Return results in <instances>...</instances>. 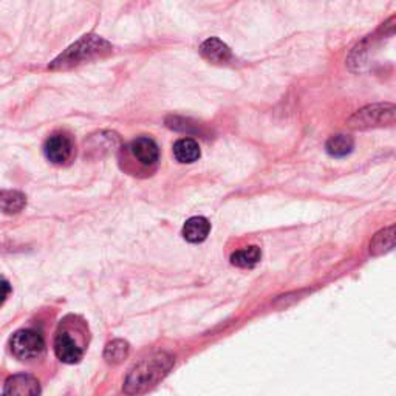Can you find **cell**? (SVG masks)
Here are the masks:
<instances>
[{
  "instance_id": "obj_13",
  "label": "cell",
  "mask_w": 396,
  "mask_h": 396,
  "mask_svg": "<svg viewBox=\"0 0 396 396\" xmlns=\"http://www.w3.org/2000/svg\"><path fill=\"white\" fill-rule=\"evenodd\" d=\"M262 252L258 246H248V248L236 251L231 256V263L238 266V268H252L261 262Z\"/></svg>"
},
{
  "instance_id": "obj_9",
  "label": "cell",
  "mask_w": 396,
  "mask_h": 396,
  "mask_svg": "<svg viewBox=\"0 0 396 396\" xmlns=\"http://www.w3.org/2000/svg\"><path fill=\"white\" fill-rule=\"evenodd\" d=\"M211 232V223L205 217H192L183 226V237L191 243L205 242Z\"/></svg>"
},
{
  "instance_id": "obj_5",
  "label": "cell",
  "mask_w": 396,
  "mask_h": 396,
  "mask_svg": "<svg viewBox=\"0 0 396 396\" xmlns=\"http://www.w3.org/2000/svg\"><path fill=\"white\" fill-rule=\"evenodd\" d=\"M41 386L35 376L27 373H19L10 376L3 386L2 396H39Z\"/></svg>"
},
{
  "instance_id": "obj_6",
  "label": "cell",
  "mask_w": 396,
  "mask_h": 396,
  "mask_svg": "<svg viewBox=\"0 0 396 396\" xmlns=\"http://www.w3.org/2000/svg\"><path fill=\"white\" fill-rule=\"evenodd\" d=\"M71 151H73V144L67 135L56 133L51 135L50 138L45 141L44 152L48 161L55 164H62L70 158Z\"/></svg>"
},
{
  "instance_id": "obj_2",
  "label": "cell",
  "mask_w": 396,
  "mask_h": 396,
  "mask_svg": "<svg viewBox=\"0 0 396 396\" xmlns=\"http://www.w3.org/2000/svg\"><path fill=\"white\" fill-rule=\"evenodd\" d=\"M109 50L110 45L106 41H102L101 37L84 36L79 42H76L73 47H70L66 51V53L57 57L53 62V66H51V68H66L68 66H75V64L90 59V57L98 56L102 51Z\"/></svg>"
},
{
  "instance_id": "obj_3",
  "label": "cell",
  "mask_w": 396,
  "mask_h": 396,
  "mask_svg": "<svg viewBox=\"0 0 396 396\" xmlns=\"http://www.w3.org/2000/svg\"><path fill=\"white\" fill-rule=\"evenodd\" d=\"M11 352L22 361L36 359L44 353V337L35 330H21L11 337Z\"/></svg>"
},
{
  "instance_id": "obj_17",
  "label": "cell",
  "mask_w": 396,
  "mask_h": 396,
  "mask_svg": "<svg viewBox=\"0 0 396 396\" xmlns=\"http://www.w3.org/2000/svg\"><path fill=\"white\" fill-rule=\"evenodd\" d=\"M11 293V285L10 282H6L5 279H0V303H3L6 301V297Z\"/></svg>"
},
{
  "instance_id": "obj_16",
  "label": "cell",
  "mask_w": 396,
  "mask_h": 396,
  "mask_svg": "<svg viewBox=\"0 0 396 396\" xmlns=\"http://www.w3.org/2000/svg\"><path fill=\"white\" fill-rule=\"evenodd\" d=\"M129 355V343L122 339H116L107 343L104 358L109 364H120L122 359H126Z\"/></svg>"
},
{
  "instance_id": "obj_12",
  "label": "cell",
  "mask_w": 396,
  "mask_h": 396,
  "mask_svg": "<svg viewBox=\"0 0 396 396\" xmlns=\"http://www.w3.org/2000/svg\"><path fill=\"white\" fill-rule=\"evenodd\" d=\"M25 205H27V198H25L22 192L19 191L0 192V212L12 216V214L21 212Z\"/></svg>"
},
{
  "instance_id": "obj_4",
  "label": "cell",
  "mask_w": 396,
  "mask_h": 396,
  "mask_svg": "<svg viewBox=\"0 0 396 396\" xmlns=\"http://www.w3.org/2000/svg\"><path fill=\"white\" fill-rule=\"evenodd\" d=\"M395 107L392 104H378V106H370L359 110L352 120L350 124L352 127H372L378 124H386V122H393Z\"/></svg>"
},
{
  "instance_id": "obj_7",
  "label": "cell",
  "mask_w": 396,
  "mask_h": 396,
  "mask_svg": "<svg viewBox=\"0 0 396 396\" xmlns=\"http://www.w3.org/2000/svg\"><path fill=\"white\" fill-rule=\"evenodd\" d=\"M55 352L57 358L66 364L79 362L84 355L79 343L73 339V336H71L68 331H61V333L56 336Z\"/></svg>"
},
{
  "instance_id": "obj_8",
  "label": "cell",
  "mask_w": 396,
  "mask_h": 396,
  "mask_svg": "<svg viewBox=\"0 0 396 396\" xmlns=\"http://www.w3.org/2000/svg\"><path fill=\"white\" fill-rule=\"evenodd\" d=\"M131 151L133 157L144 166H152L157 163L160 158V149L157 142L152 138H147V136H141V138L132 141Z\"/></svg>"
},
{
  "instance_id": "obj_15",
  "label": "cell",
  "mask_w": 396,
  "mask_h": 396,
  "mask_svg": "<svg viewBox=\"0 0 396 396\" xmlns=\"http://www.w3.org/2000/svg\"><path fill=\"white\" fill-rule=\"evenodd\" d=\"M395 243V228L390 226L384 231H381L378 236L373 238V242L370 243V252L375 256H379L382 252H387L393 248Z\"/></svg>"
},
{
  "instance_id": "obj_11",
  "label": "cell",
  "mask_w": 396,
  "mask_h": 396,
  "mask_svg": "<svg viewBox=\"0 0 396 396\" xmlns=\"http://www.w3.org/2000/svg\"><path fill=\"white\" fill-rule=\"evenodd\" d=\"M173 155L180 163H196L200 158V146L191 138H181L173 144Z\"/></svg>"
},
{
  "instance_id": "obj_1",
  "label": "cell",
  "mask_w": 396,
  "mask_h": 396,
  "mask_svg": "<svg viewBox=\"0 0 396 396\" xmlns=\"http://www.w3.org/2000/svg\"><path fill=\"white\" fill-rule=\"evenodd\" d=\"M175 364L172 355L166 352L152 353L135 364L122 386V392L129 396H140L163 381Z\"/></svg>"
},
{
  "instance_id": "obj_14",
  "label": "cell",
  "mask_w": 396,
  "mask_h": 396,
  "mask_svg": "<svg viewBox=\"0 0 396 396\" xmlns=\"http://www.w3.org/2000/svg\"><path fill=\"white\" fill-rule=\"evenodd\" d=\"M353 138L347 135H334L327 142V152L331 157H346L353 151Z\"/></svg>"
},
{
  "instance_id": "obj_10",
  "label": "cell",
  "mask_w": 396,
  "mask_h": 396,
  "mask_svg": "<svg viewBox=\"0 0 396 396\" xmlns=\"http://www.w3.org/2000/svg\"><path fill=\"white\" fill-rule=\"evenodd\" d=\"M201 55H203L207 61L212 62H226L231 59V50L226 44H223L217 37L207 39L206 42L201 45Z\"/></svg>"
}]
</instances>
